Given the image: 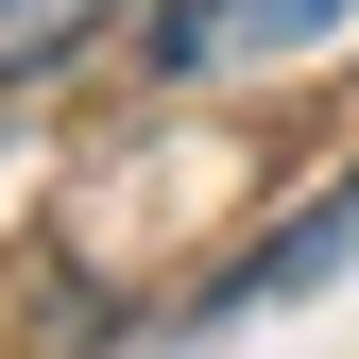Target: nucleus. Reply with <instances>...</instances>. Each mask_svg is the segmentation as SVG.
Wrapping results in <instances>:
<instances>
[{"mask_svg": "<svg viewBox=\"0 0 359 359\" xmlns=\"http://www.w3.org/2000/svg\"><path fill=\"white\" fill-rule=\"evenodd\" d=\"M120 0H0V86H34V69H69L86 34H103Z\"/></svg>", "mask_w": 359, "mask_h": 359, "instance_id": "obj_3", "label": "nucleus"}, {"mask_svg": "<svg viewBox=\"0 0 359 359\" xmlns=\"http://www.w3.org/2000/svg\"><path fill=\"white\" fill-rule=\"evenodd\" d=\"M325 34H342V0H154V69H274Z\"/></svg>", "mask_w": 359, "mask_h": 359, "instance_id": "obj_1", "label": "nucleus"}, {"mask_svg": "<svg viewBox=\"0 0 359 359\" xmlns=\"http://www.w3.org/2000/svg\"><path fill=\"white\" fill-rule=\"evenodd\" d=\"M342 257H359V171H342V205H308V222H274V240H257L240 274H222V291L189 308V325H240V308H274V291H308V274H342Z\"/></svg>", "mask_w": 359, "mask_h": 359, "instance_id": "obj_2", "label": "nucleus"}]
</instances>
